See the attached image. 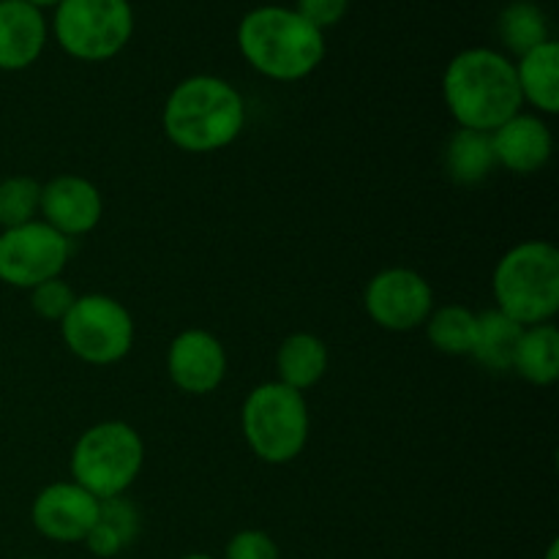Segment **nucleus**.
Here are the masks:
<instances>
[{"label":"nucleus","instance_id":"f257e3e1","mask_svg":"<svg viewBox=\"0 0 559 559\" xmlns=\"http://www.w3.org/2000/svg\"><path fill=\"white\" fill-rule=\"evenodd\" d=\"M442 98L459 129L486 134L522 112L524 104L513 60L489 47L464 49L448 63Z\"/></svg>","mask_w":559,"mask_h":559},{"label":"nucleus","instance_id":"f03ea898","mask_svg":"<svg viewBox=\"0 0 559 559\" xmlns=\"http://www.w3.org/2000/svg\"><path fill=\"white\" fill-rule=\"evenodd\" d=\"M162 126L178 151L205 156L238 140L246 126V102L222 76L194 74L173 87Z\"/></svg>","mask_w":559,"mask_h":559},{"label":"nucleus","instance_id":"7ed1b4c3","mask_svg":"<svg viewBox=\"0 0 559 559\" xmlns=\"http://www.w3.org/2000/svg\"><path fill=\"white\" fill-rule=\"evenodd\" d=\"M246 63L276 82H298L325 58V36L287 5H260L238 25Z\"/></svg>","mask_w":559,"mask_h":559},{"label":"nucleus","instance_id":"20e7f679","mask_svg":"<svg viewBox=\"0 0 559 559\" xmlns=\"http://www.w3.org/2000/svg\"><path fill=\"white\" fill-rule=\"evenodd\" d=\"M497 311L522 328L544 325L559 311V251L549 240H524L500 257L491 276Z\"/></svg>","mask_w":559,"mask_h":559},{"label":"nucleus","instance_id":"39448f33","mask_svg":"<svg viewBox=\"0 0 559 559\" xmlns=\"http://www.w3.org/2000/svg\"><path fill=\"white\" fill-rule=\"evenodd\" d=\"M145 464V442L134 426L104 420L82 431L71 448V480L91 491L96 500L126 495L140 478Z\"/></svg>","mask_w":559,"mask_h":559},{"label":"nucleus","instance_id":"423d86ee","mask_svg":"<svg viewBox=\"0 0 559 559\" xmlns=\"http://www.w3.org/2000/svg\"><path fill=\"white\" fill-rule=\"evenodd\" d=\"M309 404L304 393L278 380L257 385L240 407L246 445L265 464L295 462L309 442Z\"/></svg>","mask_w":559,"mask_h":559},{"label":"nucleus","instance_id":"0eeeda50","mask_svg":"<svg viewBox=\"0 0 559 559\" xmlns=\"http://www.w3.org/2000/svg\"><path fill=\"white\" fill-rule=\"evenodd\" d=\"M52 31L66 55L102 63L131 41L134 11L129 0H63L55 5Z\"/></svg>","mask_w":559,"mask_h":559},{"label":"nucleus","instance_id":"6e6552de","mask_svg":"<svg viewBox=\"0 0 559 559\" xmlns=\"http://www.w3.org/2000/svg\"><path fill=\"white\" fill-rule=\"evenodd\" d=\"M60 336L74 358L91 366H112L131 353L134 320L120 300L109 295H76L60 320Z\"/></svg>","mask_w":559,"mask_h":559},{"label":"nucleus","instance_id":"1a4fd4ad","mask_svg":"<svg viewBox=\"0 0 559 559\" xmlns=\"http://www.w3.org/2000/svg\"><path fill=\"white\" fill-rule=\"evenodd\" d=\"M71 260V240L41 218L0 233V282L31 293L58 278Z\"/></svg>","mask_w":559,"mask_h":559},{"label":"nucleus","instance_id":"9d476101","mask_svg":"<svg viewBox=\"0 0 559 559\" xmlns=\"http://www.w3.org/2000/svg\"><path fill=\"white\" fill-rule=\"evenodd\" d=\"M364 309L382 331L407 333L429 320L435 293L413 267H385L366 284Z\"/></svg>","mask_w":559,"mask_h":559},{"label":"nucleus","instance_id":"9b49d317","mask_svg":"<svg viewBox=\"0 0 559 559\" xmlns=\"http://www.w3.org/2000/svg\"><path fill=\"white\" fill-rule=\"evenodd\" d=\"M102 500L76 486L74 480H58L44 486L31 506V522L38 535L55 544H82L98 519Z\"/></svg>","mask_w":559,"mask_h":559},{"label":"nucleus","instance_id":"f8f14e48","mask_svg":"<svg viewBox=\"0 0 559 559\" xmlns=\"http://www.w3.org/2000/svg\"><path fill=\"white\" fill-rule=\"evenodd\" d=\"M167 374L178 391L207 396L227 377V349L202 328H186L167 347Z\"/></svg>","mask_w":559,"mask_h":559},{"label":"nucleus","instance_id":"ddd939ff","mask_svg":"<svg viewBox=\"0 0 559 559\" xmlns=\"http://www.w3.org/2000/svg\"><path fill=\"white\" fill-rule=\"evenodd\" d=\"M41 222L58 229L66 238H80L93 233L104 216L102 191L80 175H58L41 186L38 202Z\"/></svg>","mask_w":559,"mask_h":559},{"label":"nucleus","instance_id":"4468645a","mask_svg":"<svg viewBox=\"0 0 559 559\" xmlns=\"http://www.w3.org/2000/svg\"><path fill=\"white\" fill-rule=\"evenodd\" d=\"M497 167L513 175H535L549 164L555 153V136L538 112H519L491 131Z\"/></svg>","mask_w":559,"mask_h":559},{"label":"nucleus","instance_id":"2eb2a0df","mask_svg":"<svg viewBox=\"0 0 559 559\" xmlns=\"http://www.w3.org/2000/svg\"><path fill=\"white\" fill-rule=\"evenodd\" d=\"M47 47V20L25 0L0 3V71H25Z\"/></svg>","mask_w":559,"mask_h":559},{"label":"nucleus","instance_id":"dca6fc26","mask_svg":"<svg viewBox=\"0 0 559 559\" xmlns=\"http://www.w3.org/2000/svg\"><path fill=\"white\" fill-rule=\"evenodd\" d=\"M516 82L522 102H530L538 115L559 112V44L549 38L519 58Z\"/></svg>","mask_w":559,"mask_h":559},{"label":"nucleus","instance_id":"f3484780","mask_svg":"<svg viewBox=\"0 0 559 559\" xmlns=\"http://www.w3.org/2000/svg\"><path fill=\"white\" fill-rule=\"evenodd\" d=\"M278 382L304 393L314 388L328 371V347L314 333H293L282 342L276 353Z\"/></svg>","mask_w":559,"mask_h":559},{"label":"nucleus","instance_id":"a211bd4d","mask_svg":"<svg viewBox=\"0 0 559 559\" xmlns=\"http://www.w3.org/2000/svg\"><path fill=\"white\" fill-rule=\"evenodd\" d=\"M445 162L448 178L462 186L484 183L497 167L495 147H491V134L473 129H456L445 142Z\"/></svg>","mask_w":559,"mask_h":559},{"label":"nucleus","instance_id":"6ab92c4d","mask_svg":"<svg viewBox=\"0 0 559 559\" xmlns=\"http://www.w3.org/2000/svg\"><path fill=\"white\" fill-rule=\"evenodd\" d=\"M513 369L530 385H555L559 377V331L551 322L524 328L513 355Z\"/></svg>","mask_w":559,"mask_h":559},{"label":"nucleus","instance_id":"aec40b11","mask_svg":"<svg viewBox=\"0 0 559 559\" xmlns=\"http://www.w3.org/2000/svg\"><path fill=\"white\" fill-rule=\"evenodd\" d=\"M522 333L524 328L502 311H484L478 314V331L469 355L489 371H511Z\"/></svg>","mask_w":559,"mask_h":559},{"label":"nucleus","instance_id":"412c9836","mask_svg":"<svg viewBox=\"0 0 559 559\" xmlns=\"http://www.w3.org/2000/svg\"><path fill=\"white\" fill-rule=\"evenodd\" d=\"M497 36H500L502 47L508 52L522 58L524 52L540 47L551 38L549 16L533 0H513L502 9L500 20H497Z\"/></svg>","mask_w":559,"mask_h":559},{"label":"nucleus","instance_id":"4be33fe9","mask_svg":"<svg viewBox=\"0 0 559 559\" xmlns=\"http://www.w3.org/2000/svg\"><path fill=\"white\" fill-rule=\"evenodd\" d=\"M426 325L431 347L442 355H469L475 344V331H478V314L467 306L448 304L442 309H431Z\"/></svg>","mask_w":559,"mask_h":559},{"label":"nucleus","instance_id":"5701e85b","mask_svg":"<svg viewBox=\"0 0 559 559\" xmlns=\"http://www.w3.org/2000/svg\"><path fill=\"white\" fill-rule=\"evenodd\" d=\"M38 202H41V183L31 175H11L0 180V229L36 222Z\"/></svg>","mask_w":559,"mask_h":559},{"label":"nucleus","instance_id":"b1692460","mask_svg":"<svg viewBox=\"0 0 559 559\" xmlns=\"http://www.w3.org/2000/svg\"><path fill=\"white\" fill-rule=\"evenodd\" d=\"M76 293L69 282L63 278H49V282L38 284V287L31 289V309L36 311L41 320L49 322H60L69 309L74 306Z\"/></svg>","mask_w":559,"mask_h":559},{"label":"nucleus","instance_id":"393cba45","mask_svg":"<svg viewBox=\"0 0 559 559\" xmlns=\"http://www.w3.org/2000/svg\"><path fill=\"white\" fill-rule=\"evenodd\" d=\"M98 519H102V522L107 524V527L112 530L120 540H123L126 549L134 544L136 535H140V530H142L140 511H136L134 502L126 500V495L112 497V500H102Z\"/></svg>","mask_w":559,"mask_h":559},{"label":"nucleus","instance_id":"a878e982","mask_svg":"<svg viewBox=\"0 0 559 559\" xmlns=\"http://www.w3.org/2000/svg\"><path fill=\"white\" fill-rule=\"evenodd\" d=\"M224 559H282L276 540L262 530H240L224 546Z\"/></svg>","mask_w":559,"mask_h":559},{"label":"nucleus","instance_id":"bb28decb","mask_svg":"<svg viewBox=\"0 0 559 559\" xmlns=\"http://www.w3.org/2000/svg\"><path fill=\"white\" fill-rule=\"evenodd\" d=\"M349 9V0H298L295 11L304 16L309 25H314L317 31H325V27L338 25L344 20Z\"/></svg>","mask_w":559,"mask_h":559},{"label":"nucleus","instance_id":"cd10ccee","mask_svg":"<svg viewBox=\"0 0 559 559\" xmlns=\"http://www.w3.org/2000/svg\"><path fill=\"white\" fill-rule=\"evenodd\" d=\"M25 3L33 5V9L41 11V9H55V5H60V3H63V0H25Z\"/></svg>","mask_w":559,"mask_h":559},{"label":"nucleus","instance_id":"c85d7f7f","mask_svg":"<svg viewBox=\"0 0 559 559\" xmlns=\"http://www.w3.org/2000/svg\"><path fill=\"white\" fill-rule=\"evenodd\" d=\"M544 559H559V540H551L549 549H546Z\"/></svg>","mask_w":559,"mask_h":559},{"label":"nucleus","instance_id":"c756f323","mask_svg":"<svg viewBox=\"0 0 559 559\" xmlns=\"http://www.w3.org/2000/svg\"><path fill=\"white\" fill-rule=\"evenodd\" d=\"M180 559H216V557H211V555H202V551H194V555H186V557H180Z\"/></svg>","mask_w":559,"mask_h":559},{"label":"nucleus","instance_id":"7c9ffc66","mask_svg":"<svg viewBox=\"0 0 559 559\" xmlns=\"http://www.w3.org/2000/svg\"><path fill=\"white\" fill-rule=\"evenodd\" d=\"M0 3H3V0H0Z\"/></svg>","mask_w":559,"mask_h":559}]
</instances>
